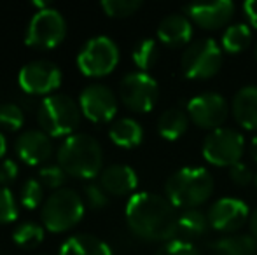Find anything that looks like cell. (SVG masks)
I'll return each instance as SVG.
<instances>
[{
	"label": "cell",
	"mask_w": 257,
	"mask_h": 255,
	"mask_svg": "<svg viewBox=\"0 0 257 255\" xmlns=\"http://www.w3.org/2000/svg\"><path fill=\"white\" fill-rule=\"evenodd\" d=\"M158 255H200V252H198V248L193 243L182 241V239H173V241L166 243L159 250Z\"/></svg>",
	"instance_id": "cell-34"
},
{
	"label": "cell",
	"mask_w": 257,
	"mask_h": 255,
	"mask_svg": "<svg viewBox=\"0 0 257 255\" xmlns=\"http://www.w3.org/2000/svg\"><path fill=\"white\" fill-rule=\"evenodd\" d=\"M67 35V23L60 11L53 7L39 9L32 16L27 32V46L34 49H53L63 42Z\"/></svg>",
	"instance_id": "cell-7"
},
{
	"label": "cell",
	"mask_w": 257,
	"mask_h": 255,
	"mask_svg": "<svg viewBox=\"0 0 257 255\" xmlns=\"http://www.w3.org/2000/svg\"><path fill=\"white\" fill-rule=\"evenodd\" d=\"M84 215V203L74 189L61 187L53 191L42 204V224L51 232H65L72 229Z\"/></svg>",
	"instance_id": "cell-5"
},
{
	"label": "cell",
	"mask_w": 257,
	"mask_h": 255,
	"mask_svg": "<svg viewBox=\"0 0 257 255\" xmlns=\"http://www.w3.org/2000/svg\"><path fill=\"white\" fill-rule=\"evenodd\" d=\"M231 112L241 128L257 129V86H245L234 95Z\"/></svg>",
	"instance_id": "cell-19"
},
{
	"label": "cell",
	"mask_w": 257,
	"mask_h": 255,
	"mask_svg": "<svg viewBox=\"0 0 257 255\" xmlns=\"http://www.w3.org/2000/svg\"><path fill=\"white\" fill-rule=\"evenodd\" d=\"M14 149L23 163L30 164V166H37L51 157L53 142L51 136L46 135L42 129H27L18 136Z\"/></svg>",
	"instance_id": "cell-15"
},
{
	"label": "cell",
	"mask_w": 257,
	"mask_h": 255,
	"mask_svg": "<svg viewBox=\"0 0 257 255\" xmlns=\"http://www.w3.org/2000/svg\"><path fill=\"white\" fill-rule=\"evenodd\" d=\"M25 123V112L16 103H0V128L18 131Z\"/></svg>",
	"instance_id": "cell-28"
},
{
	"label": "cell",
	"mask_w": 257,
	"mask_h": 255,
	"mask_svg": "<svg viewBox=\"0 0 257 255\" xmlns=\"http://www.w3.org/2000/svg\"><path fill=\"white\" fill-rule=\"evenodd\" d=\"M255 62H257V44H255Z\"/></svg>",
	"instance_id": "cell-41"
},
{
	"label": "cell",
	"mask_w": 257,
	"mask_h": 255,
	"mask_svg": "<svg viewBox=\"0 0 257 255\" xmlns=\"http://www.w3.org/2000/svg\"><path fill=\"white\" fill-rule=\"evenodd\" d=\"M250 229H252V234H254V238L257 239V210H255V213L250 217Z\"/></svg>",
	"instance_id": "cell-38"
},
{
	"label": "cell",
	"mask_w": 257,
	"mask_h": 255,
	"mask_svg": "<svg viewBox=\"0 0 257 255\" xmlns=\"http://www.w3.org/2000/svg\"><path fill=\"white\" fill-rule=\"evenodd\" d=\"M229 178L236 185H240V187H247V185L254 180V173H252V170L247 164H243L240 161V163L233 164V166L229 168Z\"/></svg>",
	"instance_id": "cell-35"
},
{
	"label": "cell",
	"mask_w": 257,
	"mask_h": 255,
	"mask_svg": "<svg viewBox=\"0 0 257 255\" xmlns=\"http://www.w3.org/2000/svg\"><path fill=\"white\" fill-rule=\"evenodd\" d=\"M252 42V30L248 28V25L238 23L231 25L226 28L222 35V49L227 53H241L250 46Z\"/></svg>",
	"instance_id": "cell-25"
},
{
	"label": "cell",
	"mask_w": 257,
	"mask_h": 255,
	"mask_svg": "<svg viewBox=\"0 0 257 255\" xmlns=\"http://www.w3.org/2000/svg\"><path fill=\"white\" fill-rule=\"evenodd\" d=\"M189 116H187L186 110L182 109H168L159 116L158 119V131L159 135L165 140H179L184 133L187 131V126H189Z\"/></svg>",
	"instance_id": "cell-24"
},
{
	"label": "cell",
	"mask_w": 257,
	"mask_h": 255,
	"mask_svg": "<svg viewBox=\"0 0 257 255\" xmlns=\"http://www.w3.org/2000/svg\"><path fill=\"white\" fill-rule=\"evenodd\" d=\"M210 227L208 217L200 210H184L179 213V220H177V238L182 241L193 243L194 239L201 238L206 234Z\"/></svg>",
	"instance_id": "cell-20"
},
{
	"label": "cell",
	"mask_w": 257,
	"mask_h": 255,
	"mask_svg": "<svg viewBox=\"0 0 257 255\" xmlns=\"http://www.w3.org/2000/svg\"><path fill=\"white\" fill-rule=\"evenodd\" d=\"M222 67V49L212 39H201L186 46L180 68L187 79H210Z\"/></svg>",
	"instance_id": "cell-6"
},
{
	"label": "cell",
	"mask_w": 257,
	"mask_h": 255,
	"mask_svg": "<svg viewBox=\"0 0 257 255\" xmlns=\"http://www.w3.org/2000/svg\"><path fill=\"white\" fill-rule=\"evenodd\" d=\"M213 192V177L200 166H186L177 170L165 184L166 199L175 208L194 210L203 204Z\"/></svg>",
	"instance_id": "cell-3"
},
{
	"label": "cell",
	"mask_w": 257,
	"mask_h": 255,
	"mask_svg": "<svg viewBox=\"0 0 257 255\" xmlns=\"http://www.w3.org/2000/svg\"><path fill=\"white\" fill-rule=\"evenodd\" d=\"M119 63V49L112 39L98 35L89 39L77 55V67L88 77H103Z\"/></svg>",
	"instance_id": "cell-8"
},
{
	"label": "cell",
	"mask_w": 257,
	"mask_h": 255,
	"mask_svg": "<svg viewBox=\"0 0 257 255\" xmlns=\"http://www.w3.org/2000/svg\"><path fill=\"white\" fill-rule=\"evenodd\" d=\"M158 82L146 72H132L126 74L119 86V96L122 103L133 112H149L158 102Z\"/></svg>",
	"instance_id": "cell-10"
},
{
	"label": "cell",
	"mask_w": 257,
	"mask_h": 255,
	"mask_svg": "<svg viewBox=\"0 0 257 255\" xmlns=\"http://www.w3.org/2000/svg\"><path fill=\"white\" fill-rule=\"evenodd\" d=\"M159 58V48L153 39H144L133 48V63L140 68V72H146L153 68Z\"/></svg>",
	"instance_id": "cell-27"
},
{
	"label": "cell",
	"mask_w": 257,
	"mask_h": 255,
	"mask_svg": "<svg viewBox=\"0 0 257 255\" xmlns=\"http://www.w3.org/2000/svg\"><path fill=\"white\" fill-rule=\"evenodd\" d=\"M0 255H2V253H0Z\"/></svg>",
	"instance_id": "cell-44"
},
{
	"label": "cell",
	"mask_w": 257,
	"mask_h": 255,
	"mask_svg": "<svg viewBox=\"0 0 257 255\" xmlns=\"http://www.w3.org/2000/svg\"><path fill=\"white\" fill-rule=\"evenodd\" d=\"M243 135L234 128H219L210 131L203 142V157L213 166H227L240 163L243 156Z\"/></svg>",
	"instance_id": "cell-9"
},
{
	"label": "cell",
	"mask_w": 257,
	"mask_h": 255,
	"mask_svg": "<svg viewBox=\"0 0 257 255\" xmlns=\"http://www.w3.org/2000/svg\"><path fill=\"white\" fill-rule=\"evenodd\" d=\"M13 239L21 248H35L44 239V227L37 222H23L13 231Z\"/></svg>",
	"instance_id": "cell-26"
},
{
	"label": "cell",
	"mask_w": 257,
	"mask_h": 255,
	"mask_svg": "<svg viewBox=\"0 0 257 255\" xmlns=\"http://www.w3.org/2000/svg\"><path fill=\"white\" fill-rule=\"evenodd\" d=\"M20 88L27 95L41 96L53 93L61 84V70L49 60H34L27 63L18 75Z\"/></svg>",
	"instance_id": "cell-11"
},
{
	"label": "cell",
	"mask_w": 257,
	"mask_h": 255,
	"mask_svg": "<svg viewBox=\"0 0 257 255\" xmlns=\"http://www.w3.org/2000/svg\"><path fill=\"white\" fill-rule=\"evenodd\" d=\"M81 107L67 95H49L37 109V121L49 136H70L81 123Z\"/></svg>",
	"instance_id": "cell-4"
},
{
	"label": "cell",
	"mask_w": 257,
	"mask_h": 255,
	"mask_svg": "<svg viewBox=\"0 0 257 255\" xmlns=\"http://www.w3.org/2000/svg\"><path fill=\"white\" fill-rule=\"evenodd\" d=\"M252 157L257 163V136H254V140H252Z\"/></svg>",
	"instance_id": "cell-40"
},
{
	"label": "cell",
	"mask_w": 257,
	"mask_h": 255,
	"mask_svg": "<svg viewBox=\"0 0 257 255\" xmlns=\"http://www.w3.org/2000/svg\"><path fill=\"white\" fill-rule=\"evenodd\" d=\"M186 112L198 128L215 131L226 123L229 107L219 93H201L189 100Z\"/></svg>",
	"instance_id": "cell-12"
},
{
	"label": "cell",
	"mask_w": 257,
	"mask_h": 255,
	"mask_svg": "<svg viewBox=\"0 0 257 255\" xmlns=\"http://www.w3.org/2000/svg\"><path fill=\"white\" fill-rule=\"evenodd\" d=\"M18 178V164L13 159H6L0 164V187H7Z\"/></svg>",
	"instance_id": "cell-36"
},
{
	"label": "cell",
	"mask_w": 257,
	"mask_h": 255,
	"mask_svg": "<svg viewBox=\"0 0 257 255\" xmlns=\"http://www.w3.org/2000/svg\"><path fill=\"white\" fill-rule=\"evenodd\" d=\"M42 197H44V185L41 184V180L28 178L21 187V204L27 210H35L42 203Z\"/></svg>",
	"instance_id": "cell-30"
},
{
	"label": "cell",
	"mask_w": 257,
	"mask_h": 255,
	"mask_svg": "<svg viewBox=\"0 0 257 255\" xmlns=\"http://www.w3.org/2000/svg\"><path fill=\"white\" fill-rule=\"evenodd\" d=\"M18 218V204L11 189L0 187V224H11Z\"/></svg>",
	"instance_id": "cell-31"
},
{
	"label": "cell",
	"mask_w": 257,
	"mask_h": 255,
	"mask_svg": "<svg viewBox=\"0 0 257 255\" xmlns=\"http://www.w3.org/2000/svg\"><path fill=\"white\" fill-rule=\"evenodd\" d=\"M142 7L140 0H103L102 9L110 18H128Z\"/></svg>",
	"instance_id": "cell-29"
},
{
	"label": "cell",
	"mask_w": 257,
	"mask_h": 255,
	"mask_svg": "<svg viewBox=\"0 0 257 255\" xmlns=\"http://www.w3.org/2000/svg\"><path fill=\"white\" fill-rule=\"evenodd\" d=\"M79 107L86 119L102 124L114 119L117 112V98L105 84H89L81 91Z\"/></svg>",
	"instance_id": "cell-13"
},
{
	"label": "cell",
	"mask_w": 257,
	"mask_h": 255,
	"mask_svg": "<svg viewBox=\"0 0 257 255\" xmlns=\"http://www.w3.org/2000/svg\"><path fill=\"white\" fill-rule=\"evenodd\" d=\"M243 13L247 16L248 23H250V27L257 30V0H247L243 4Z\"/></svg>",
	"instance_id": "cell-37"
},
{
	"label": "cell",
	"mask_w": 257,
	"mask_h": 255,
	"mask_svg": "<svg viewBox=\"0 0 257 255\" xmlns=\"http://www.w3.org/2000/svg\"><path fill=\"white\" fill-rule=\"evenodd\" d=\"M210 255H255L257 239L248 234H233L210 243Z\"/></svg>",
	"instance_id": "cell-21"
},
{
	"label": "cell",
	"mask_w": 257,
	"mask_h": 255,
	"mask_svg": "<svg viewBox=\"0 0 257 255\" xmlns=\"http://www.w3.org/2000/svg\"><path fill=\"white\" fill-rule=\"evenodd\" d=\"M255 185H257V175H255Z\"/></svg>",
	"instance_id": "cell-42"
},
{
	"label": "cell",
	"mask_w": 257,
	"mask_h": 255,
	"mask_svg": "<svg viewBox=\"0 0 257 255\" xmlns=\"http://www.w3.org/2000/svg\"><path fill=\"white\" fill-rule=\"evenodd\" d=\"M255 255H257V253H255Z\"/></svg>",
	"instance_id": "cell-45"
},
{
	"label": "cell",
	"mask_w": 257,
	"mask_h": 255,
	"mask_svg": "<svg viewBox=\"0 0 257 255\" xmlns=\"http://www.w3.org/2000/svg\"><path fill=\"white\" fill-rule=\"evenodd\" d=\"M139 184V177L133 171V168L126 164H112L105 168L100 175V185L105 189L107 194L112 196H126L135 191Z\"/></svg>",
	"instance_id": "cell-17"
},
{
	"label": "cell",
	"mask_w": 257,
	"mask_h": 255,
	"mask_svg": "<svg viewBox=\"0 0 257 255\" xmlns=\"http://www.w3.org/2000/svg\"><path fill=\"white\" fill-rule=\"evenodd\" d=\"M41 255H44V253H41Z\"/></svg>",
	"instance_id": "cell-43"
},
{
	"label": "cell",
	"mask_w": 257,
	"mask_h": 255,
	"mask_svg": "<svg viewBox=\"0 0 257 255\" xmlns=\"http://www.w3.org/2000/svg\"><path fill=\"white\" fill-rule=\"evenodd\" d=\"M60 255H112L105 241L91 234H77L61 245Z\"/></svg>",
	"instance_id": "cell-23"
},
{
	"label": "cell",
	"mask_w": 257,
	"mask_h": 255,
	"mask_svg": "<svg viewBox=\"0 0 257 255\" xmlns=\"http://www.w3.org/2000/svg\"><path fill=\"white\" fill-rule=\"evenodd\" d=\"M248 206L245 201L236 199V197H220L210 206L208 222L210 227H213L219 232H236L245 225L248 220Z\"/></svg>",
	"instance_id": "cell-14"
},
{
	"label": "cell",
	"mask_w": 257,
	"mask_h": 255,
	"mask_svg": "<svg viewBox=\"0 0 257 255\" xmlns=\"http://www.w3.org/2000/svg\"><path fill=\"white\" fill-rule=\"evenodd\" d=\"M108 136L115 145L122 147V149H133V147L142 143L144 129L135 119L122 117V119H117L110 124Z\"/></svg>",
	"instance_id": "cell-22"
},
{
	"label": "cell",
	"mask_w": 257,
	"mask_h": 255,
	"mask_svg": "<svg viewBox=\"0 0 257 255\" xmlns=\"http://www.w3.org/2000/svg\"><path fill=\"white\" fill-rule=\"evenodd\" d=\"M84 194H86V201H88V204L93 210H100V208L107 206L108 196L100 184H88L84 187Z\"/></svg>",
	"instance_id": "cell-33"
},
{
	"label": "cell",
	"mask_w": 257,
	"mask_h": 255,
	"mask_svg": "<svg viewBox=\"0 0 257 255\" xmlns=\"http://www.w3.org/2000/svg\"><path fill=\"white\" fill-rule=\"evenodd\" d=\"M175 206L165 196L137 192L126 203V222L132 232L146 241H173L177 238Z\"/></svg>",
	"instance_id": "cell-1"
},
{
	"label": "cell",
	"mask_w": 257,
	"mask_h": 255,
	"mask_svg": "<svg viewBox=\"0 0 257 255\" xmlns=\"http://www.w3.org/2000/svg\"><path fill=\"white\" fill-rule=\"evenodd\" d=\"M65 177H67V173H65L60 164L44 166L39 171V180H41V184L48 189H53V191L61 189V185H63V182H65Z\"/></svg>",
	"instance_id": "cell-32"
},
{
	"label": "cell",
	"mask_w": 257,
	"mask_h": 255,
	"mask_svg": "<svg viewBox=\"0 0 257 255\" xmlns=\"http://www.w3.org/2000/svg\"><path fill=\"white\" fill-rule=\"evenodd\" d=\"M186 13L191 20L201 28L215 30V28L226 27L234 16V4L229 0H219V2L208 4H191L186 7Z\"/></svg>",
	"instance_id": "cell-16"
},
{
	"label": "cell",
	"mask_w": 257,
	"mask_h": 255,
	"mask_svg": "<svg viewBox=\"0 0 257 255\" xmlns=\"http://www.w3.org/2000/svg\"><path fill=\"white\" fill-rule=\"evenodd\" d=\"M6 150H7V142H6V136L0 133V157L6 154Z\"/></svg>",
	"instance_id": "cell-39"
},
{
	"label": "cell",
	"mask_w": 257,
	"mask_h": 255,
	"mask_svg": "<svg viewBox=\"0 0 257 255\" xmlns=\"http://www.w3.org/2000/svg\"><path fill=\"white\" fill-rule=\"evenodd\" d=\"M58 164L65 173L75 178H95L103 166L102 145L91 135L74 133L61 142L58 149Z\"/></svg>",
	"instance_id": "cell-2"
},
{
	"label": "cell",
	"mask_w": 257,
	"mask_h": 255,
	"mask_svg": "<svg viewBox=\"0 0 257 255\" xmlns=\"http://www.w3.org/2000/svg\"><path fill=\"white\" fill-rule=\"evenodd\" d=\"M158 37L165 46L180 48L186 46L193 37V25L191 20L184 14H170L159 23Z\"/></svg>",
	"instance_id": "cell-18"
}]
</instances>
